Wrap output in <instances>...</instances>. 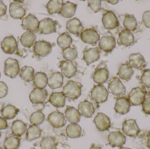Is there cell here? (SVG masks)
<instances>
[{"label": "cell", "instance_id": "ffe728a7", "mask_svg": "<svg viewBox=\"0 0 150 149\" xmlns=\"http://www.w3.org/2000/svg\"><path fill=\"white\" fill-rule=\"evenodd\" d=\"M147 64L144 57L141 53H134L131 54L129 57V64L132 68L142 70L145 68Z\"/></svg>", "mask_w": 150, "mask_h": 149}, {"label": "cell", "instance_id": "52a82bcc", "mask_svg": "<svg viewBox=\"0 0 150 149\" xmlns=\"http://www.w3.org/2000/svg\"><path fill=\"white\" fill-rule=\"evenodd\" d=\"M99 35L93 29H86L80 33V38L84 43L94 46L100 40Z\"/></svg>", "mask_w": 150, "mask_h": 149}, {"label": "cell", "instance_id": "4316f807", "mask_svg": "<svg viewBox=\"0 0 150 149\" xmlns=\"http://www.w3.org/2000/svg\"><path fill=\"white\" fill-rule=\"evenodd\" d=\"M109 78V71L107 68H100L97 69L93 75V81L98 85L105 83Z\"/></svg>", "mask_w": 150, "mask_h": 149}, {"label": "cell", "instance_id": "836d02e7", "mask_svg": "<svg viewBox=\"0 0 150 149\" xmlns=\"http://www.w3.org/2000/svg\"><path fill=\"white\" fill-rule=\"evenodd\" d=\"M63 1L62 0H51L47 4V11L50 15L60 13Z\"/></svg>", "mask_w": 150, "mask_h": 149}, {"label": "cell", "instance_id": "d590c367", "mask_svg": "<svg viewBox=\"0 0 150 149\" xmlns=\"http://www.w3.org/2000/svg\"><path fill=\"white\" fill-rule=\"evenodd\" d=\"M47 80L46 73L38 72L34 75L33 84L36 88H45L47 85Z\"/></svg>", "mask_w": 150, "mask_h": 149}, {"label": "cell", "instance_id": "bcb514c9", "mask_svg": "<svg viewBox=\"0 0 150 149\" xmlns=\"http://www.w3.org/2000/svg\"><path fill=\"white\" fill-rule=\"evenodd\" d=\"M141 83L144 86L150 88V69L144 71L141 77Z\"/></svg>", "mask_w": 150, "mask_h": 149}, {"label": "cell", "instance_id": "7402d4cb", "mask_svg": "<svg viewBox=\"0 0 150 149\" xmlns=\"http://www.w3.org/2000/svg\"><path fill=\"white\" fill-rule=\"evenodd\" d=\"M83 59L88 66L98 61L100 57L99 50L98 47L88 49L83 52Z\"/></svg>", "mask_w": 150, "mask_h": 149}, {"label": "cell", "instance_id": "9a60e30c", "mask_svg": "<svg viewBox=\"0 0 150 149\" xmlns=\"http://www.w3.org/2000/svg\"><path fill=\"white\" fill-rule=\"evenodd\" d=\"M48 96L47 91L44 88H35L30 94L29 99L32 104L44 103Z\"/></svg>", "mask_w": 150, "mask_h": 149}, {"label": "cell", "instance_id": "7a4b0ae2", "mask_svg": "<svg viewBox=\"0 0 150 149\" xmlns=\"http://www.w3.org/2000/svg\"><path fill=\"white\" fill-rule=\"evenodd\" d=\"M147 94V92L144 87H138L132 89L129 94L128 99L131 105L138 106L142 104Z\"/></svg>", "mask_w": 150, "mask_h": 149}, {"label": "cell", "instance_id": "8992f818", "mask_svg": "<svg viewBox=\"0 0 150 149\" xmlns=\"http://www.w3.org/2000/svg\"><path fill=\"white\" fill-rule=\"evenodd\" d=\"M39 24V22L37 17L33 14L30 13L23 18L21 25L24 29L35 33L38 31Z\"/></svg>", "mask_w": 150, "mask_h": 149}, {"label": "cell", "instance_id": "9c48e42d", "mask_svg": "<svg viewBox=\"0 0 150 149\" xmlns=\"http://www.w3.org/2000/svg\"><path fill=\"white\" fill-rule=\"evenodd\" d=\"M33 50L35 54L38 56L46 57L52 52V45L49 42L45 40H40L35 43Z\"/></svg>", "mask_w": 150, "mask_h": 149}, {"label": "cell", "instance_id": "681fc988", "mask_svg": "<svg viewBox=\"0 0 150 149\" xmlns=\"http://www.w3.org/2000/svg\"><path fill=\"white\" fill-rule=\"evenodd\" d=\"M8 87L5 83L0 82V99L5 97L8 94Z\"/></svg>", "mask_w": 150, "mask_h": 149}, {"label": "cell", "instance_id": "f5cc1de1", "mask_svg": "<svg viewBox=\"0 0 150 149\" xmlns=\"http://www.w3.org/2000/svg\"><path fill=\"white\" fill-rule=\"evenodd\" d=\"M45 105L43 103H39V104H33L32 107L36 111L42 112L45 109Z\"/></svg>", "mask_w": 150, "mask_h": 149}, {"label": "cell", "instance_id": "5bb4252c", "mask_svg": "<svg viewBox=\"0 0 150 149\" xmlns=\"http://www.w3.org/2000/svg\"><path fill=\"white\" fill-rule=\"evenodd\" d=\"M108 92L116 96H119L126 92V87L118 77H115L109 82Z\"/></svg>", "mask_w": 150, "mask_h": 149}, {"label": "cell", "instance_id": "60d3db41", "mask_svg": "<svg viewBox=\"0 0 150 149\" xmlns=\"http://www.w3.org/2000/svg\"><path fill=\"white\" fill-rule=\"evenodd\" d=\"M73 39L66 32L62 33L57 39V43L60 48L62 50L70 47Z\"/></svg>", "mask_w": 150, "mask_h": 149}, {"label": "cell", "instance_id": "d4e9b609", "mask_svg": "<svg viewBox=\"0 0 150 149\" xmlns=\"http://www.w3.org/2000/svg\"><path fill=\"white\" fill-rule=\"evenodd\" d=\"M67 29L70 33L75 35H79L83 30V27L80 20L74 17L67 22Z\"/></svg>", "mask_w": 150, "mask_h": 149}, {"label": "cell", "instance_id": "b9f144b4", "mask_svg": "<svg viewBox=\"0 0 150 149\" xmlns=\"http://www.w3.org/2000/svg\"><path fill=\"white\" fill-rule=\"evenodd\" d=\"M123 24L125 29L129 31L135 30L137 26L136 19L132 15H126L123 21Z\"/></svg>", "mask_w": 150, "mask_h": 149}, {"label": "cell", "instance_id": "8fae6325", "mask_svg": "<svg viewBox=\"0 0 150 149\" xmlns=\"http://www.w3.org/2000/svg\"><path fill=\"white\" fill-rule=\"evenodd\" d=\"M47 121L55 128H59L65 126L67 121L62 113L58 111L51 113L47 117Z\"/></svg>", "mask_w": 150, "mask_h": 149}, {"label": "cell", "instance_id": "e575fe53", "mask_svg": "<svg viewBox=\"0 0 150 149\" xmlns=\"http://www.w3.org/2000/svg\"><path fill=\"white\" fill-rule=\"evenodd\" d=\"M81 127L77 123H71L67 127L66 133L67 136L70 138H76L82 135Z\"/></svg>", "mask_w": 150, "mask_h": 149}, {"label": "cell", "instance_id": "44dd1931", "mask_svg": "<svg viewBox=\"0 0 150 149\" xmlns=\"http://www.w3.org/2000/svg\"><path fill=\"white\" fill-rule=\"evenodd\" d=\"M78 110L80 115L85 118H91L95 112L93 103L87 100L79 103Z\"/></svg>", "mask_w": 150, "mask_h": 149}, {"label": "cell", "instance_id": "11a10c76", "mask_svg": "<svg viewBox=\"0 0 150 149\" xmlns=\"http://www.w3.org/2000/svg\"><path fill=\"white\" fill-rule=\"evenodd\" d=\"M147 147L150 149V134L147 135Z\"/></svg>", "mask_w": 150, "mask_h": 149}, {"label": "cell", "instance_id": "603a6c76", "mask_svg": "<svg viewBox=\"0 0 150 149\" xmlns=\"http://www.w3.org/2000/svg\"><path fill=\"white\" fill-rule=\"evenodd\" d=\"M9 12L10 16L15 19L22 20L26 14V10L22 5L15 2H11L10 4Z\"/></svg>", "mask_w": 150, "mask_h": 149}, {"label": "cell", "instance_id": "3957f363", "mask_svg": "<svg viewBox=\"0 0 150 149\" xmlns=\"http://www.w3.org/2000/svg\"><path fill=\"white\" fill-rule=\"evenodd\" d=\"M108 92L102 85H96L91 92V97L93 101L97 104H101L107 100Z\"/></svg>", "mask_w": 150, "mask_h": 149}, {"label": "cell", "instance_id": "6da1fadb", "mask_svg": "<svg viewBox=\"0 0 150 149\" xmlns=\"http://www.w3.org/2000/svg\"><path fill=\"white\" fill-rule=\"evenodd\" d=\"M82 87L83 85L79 82L69 80L63 87L62 92L66 98L74 100L81 95Z\"/></svg>", "mask_w": 150, "mask_h": 149}, {"label": "cell", "instance_id": "8d00e7d4", "mask_svg": "<svg viewBox=\"0 0 150 149\" xmlns=\"http://www.w3.org/2000/svg\"><path fill=\"white\" fill-rule=\"evenodd\" d=\"M19 76L26 82H30L34 79V70L31 66H24L19 71Z\"/></svg>", "mask_w": 150, "mask_h": 149}, {"label": "cell", "instance_id": "1f68e13d", "mask_svg": "<svg viewBox=\"0 0 150 149\" xmlns=\"http://www.w3.org/2000/svg\"><path fill=\"white\" fill-rule=\"evenodd\" d=\"M36 40V36L33 32L26 31L21 36L20 42L21 44L25 47L30 48L33 46Z\"/></svg>", "mask_w": 150, "mask_h": 149}, {"label": "cell", "instance_id": "f1b7e54d", "mask_svg": "<svg viewBox=\"0 0 150 149\" xmlns=\"http://www.w3.org/2000/svg\"><path fill=\"white\" fill-rule=\"evenodd\" d=\"M134 73L133 68L129 64H122L120 66L117 74L122 79L128 81L131 79Z\"/></svg>", "mask_w": 150, "mask_h": 149}, {"label": "cell", "instance_id": "db71d44e", "mask_svg": "<svg viewBox=\"0 0 150 149\" xmlns=\"http://www.w3.org/2000/svg\"><path fill=\"white\" fill-rule=\"evenodd\" d=\"M8 127V123L6 120L4 118L0 117V130L6 129Z\"/></svg>", "mask_w": 150, "mask_h": 149}, {"label": "cell", "instance_id": "ee69618b", "mask_svg": "<svg viewBox=\"0 0 150 149\" xmlns=\"http://www.w3.org/2000/svg\"><path fill=\"white\" fill-rule=\"evenodd\" d=\"M78 56V52L74 47H69L63 50L62 56L67 61H73Z\"/></svg>", "mask_w": 150, "mask_h": 149}, {"label": "cell", "instance_id": "6f0895ef", "mask_svg": "<svg viewBox=\"0 0 150 149\" xmlns=\"http://www.w3.org/2000/svg\"><path fill=\"white\" fill-rule=\"evenodd\" d=\"M90 149H102L101 147L99 146H95V145H93L92 147L90 148Z\"/></svg>", "mask_w": 150, "mask_h": 149}, {"label": "cell", "instance_id": "816d5d0a", "mask_svg": "<svg viewBox=\"0 0 150 149\" xmlns=\"http://www.w3.org/2000/svg\"><path fill=\"white\" fill-rule=\"evenodd\" d=\"M7 7L3 2L2 1L0 0V17L6 15Z\"/></svg>", "mask_w": 150, "mask_h": 149}, {"label": "cell", "instance_id": "7dc6e473", "mask_svg": "<svg viewBox=\"0 0 150 149\" xmlns=\"http://www.w3.org/2000/svg\"><path fill=\"white\" fill-rule=\"evenodd\" d=\"M87 2L88 7H90L95 13H97L100 10L101 4L100 0H88Z\"/></svg>", "mask_w": 150, "mask_h": 149}, {"label": "cell", "instance_id": "4fadbf2b", "mask_svg": "<svg viewBox=\"0 0 150 149\" xmlns=\"http://www.w3.org/2000/svg\"><path fill=\"white\" fill-rule=\"evenodd\" d=\"M1 47L6 54H12L18 51V43L12 36L6 37L1 43Z\"/></svg>", "mask_w": 150, "mask_h": 149}, {"label": "cell", "instance_id": "f907efd6", "mask_svg": "<svg viewBox=\"0 0 150 149\" xmlns=\"http://www.w3.org/2000/svg\"><path fill=\"white\" fill-rule=\"evenodd\" d=\"M143 22L147 28H150V11L148 10L144 13L142 16Z\"/></svg>", "mask_w": 150, "mask_h": 149}, {"label": "cell", "instance_id": "c3c4849f", "mask_svg": "<svg viewBox=\"0 0 150 149\" xmlns=\"http://www.w3.org/2000/svg\"><path fill=\"white\" fill-rule=\"evenodd\" d=\"M142 105L143 111L146 114L150 115V95L145 98Z\"/></svg>", "mask_w": 150, "mask_h": 149}, {"label": "cell", "instance_id": "d6986e66", "mask_svg": "<svg viewBox=\"0 0 150 149\" xmlns=\"http://www.w3.org/2000/svg\"><path fill=\"white\" fill-rule=\"evenodd\" d=\"M131 106L128 99L125 97H120L115 102V111L117 113L123 115L129 112Z\"/></svg>", "mask_w": 150, "mask_h": 149}, {"label": "cell", "instance_id": "e0dca14e", "mask_svg": "<svg viewBox=\"0 0 150 149\" xmlns=\"http://www.w3.org/2000/svg\"><path fill=\"white\" fill-rule=\"evenodd\" d=\"M94 122L96 127L100 131L108 130L111 127L110 118L103 113H98L94 118Z\"/></svg>", "mask_w": 150, "mask_h": 149}, {"label": "cell", "instance_id": "7bdbcfd3", "mask_svg": "<svg viewBox=\"0 0 150 149\" xmlns=\"http://www.w3.org/2000/svg\"><path fill=\"white\" fill-rule=\"evenodd\" d=\"M40 149H55L56 143L53 137L47 136L44 137L40 141Z\"/></svg>", "mask_w": 150, "mask_h": 149}, {"label": "cell", "instance_id": "94428289", "mask_svg": "<svg viewBox=\"0 0 150 149\" xmlns=\"http://www.w3.org/2000/svg\"><path fill=\"white\" fill-rule=\"evenodd\" d=\"M1 72H0V78H1Z\"/></svg>", "mask_w": 150, "mask_h": 149}, {"label": "cell", "instance_id": "f6af8a7d", "mask_svg": "<svg viewBox=\"0 0 150 149\" xmlns=\"http://www.w3.org/2000/svg\"><path fill=\"white\" fill-rule=\"evenodd\" d=\"M45 120V115L41 112L33 113L30 117V122L33 125L38 126L42 124Z\"/></svg>", "mask_w": 150, "mask_h": 149}, {"label": "cell", "instance_id": "277c9868", "mask_svg": "<svg viewBox=\"0 0 150 149\" xmlns=\"http://www.w3.org/2000/svg\"><path fill=\"white\" fill-rule=\"evenodd\" d=\"M58 21L53 20L52 18L47 17L44 18L39 22L38 31L43 34H50L57 32L58 26Z\"/></svg>", "mask_w": 150, "mask_h": 149}, {"label": "cell", "instance_id": "9f6ffc18", "mask_svg": "<svg viewBox=\"0 0 150 149\" xmlns=\"http://www.w3.org/2000/svg\"><path fill=\"white\" fill-rule=\"evenodd\" d=\"M109 3H112V4H115L118 3L119 1H106Z\"/></svg>", "mask_w": 150, "mask_h": 149}, {"label": "cell", "instance_id": "ac0fdd59", "mask_svg": "<svg viewBox=\"0 0 150 149\" xmlns=\"http://www.w3.org/2000/svg\"><path fill=\"white\" fill-rule=\"evenodd\" d=\"M116 45L115 38L110 36L102 37L99 43V48L106 52H112Z\"/></svg>", "mask_w": 150, "mask_h": 149}, {"label": "cell", "instance_id": "30bf717a", "mask_svg": "<svg viewBox=\"0 0 150 149\" xmlns=\"http://www.w3.org/2000/svg\"><path fill=\"white\" fill-rule=\"evenodd\" d=\"M109 144L112 148H121L125 144L127 141L124 134L120 131L111 132L108 136Z\"/></svg>", "mask_w": 150, "mask_h": 149}, {"label": "cell", "instance_id": "6125c7cd", "mask_svg": "<svg viewBox=\"0 0 150 149\" xmlns=\"http://www.w3.org/2000/svg\"><path fill=\"white\" fill-rule=\"evenodd\" d=\"M0 149H3L2 148H1V147H0Z\"/></svg>", "mask_w": 150, "mask_h": 149}, {"label": "cell", "instance_id": "f546056e", "mask_svg": "<svg viewBox=\"0 0 150 149\" xmlns=\"http://www.w3.org/2000/svg\"><path fill=\"white\" fill-rule=\"evenodd\" d=\"M77 4L69 1L63 3L61 10L62 15L66 18H70L75 15L76 10Z\"/></svg>", "mask_w": 150, "mask_h": 149}, {"label": "cell", "instance_id": "cb8c5ba5", "mask_svg": "<svg viewBox=\"0 0 150 149\" xmlns=\"http://www.w3.org/2000/svg\"><path fill=\"white\" fill-rule=\"evenodd\" d=\"M117 42L120 45L127 47L134 44V37L131 31L127 30H123L119 34Z\"/></svg>", "mask_w": 150, "mask_h": 149}, {"label": "cell", "instance_id": "7c38bea8", "mask_svg": "<svg viewBox=\"0 0 150 149\" xmlns=\"http://www.w3.org/2000/svg\"><path fill=\"white\" fill-rule=\"evenodd\" d=\"M77 64L75 61H62L61 62L59 67L65 77L70 78L76 74Z\"/></svg>", "mask_w": 150, "mask_h": 149}, {"label": "cell", "instance_id": "ba28073f", "mask_svg": "<svg viewBox=\"0 0 150 149\" xmlns=\"http://www.w3.org/2000/svg\"><path fill=\"white\" fill-rule=\"evenodd\" d=\"M122 129L125 135L130 137H136L141 132V129L135 120L125 121L122 123Z\"/></svg>", "mask_w": 150, "mask_h": 149}, {"label": "cell", "instance_id": "2e32d148", "mask_svg": "<svg viewBox=\"0 0 150 149\" xmlns=\"http://www.w3.org/2000/svg\"><path fill=\"white\" fill-rule=\"evenodd\" d=\"M102 22L106 29L112 30L118 26L119 22L115 14L111 11H108L103 15Z\"/></svg>", "mask_w": 150, "mask_h": 149}, {"label": "cell", "instance_id": "484cf974", "mask_svg": "<svg viewBox=\"0 0 150 149\" xmlns=\"http://www.w3.org/2000/svg\"><path fill=\"white\" fill-rule=\"evenodd\" d=\"M63 84V75L59 72L54 73L47 80V84L52 89L60 88Z\"/></svg>", "mask_w": 150, "mask_h": 149}, {"label": "cell", "instance_id": "ab89813d", "mask_svg": "<svg viewBox=\"0 0 150 149\" xmlns=\"http://www.w3.org/2000/svg\"><path fill=\"white\" fill-rule=\"evenodd\" d=\"M18 112L19 110L16 107L8 104L3 108L1 113L5 120H11L16 117Z\"/></svg>", "mask_w": 150, "mask_h": 149}, {"label": "cell", "instance_id": "f35d334b", "mask_svg": "<svg viewBox=\"0 0 150 149\" xmlns=\"http://www.w3.org/2000/svg\"><path fill=\"white\" fill-rule=\"evenodd\" d=\"M42 129L40 127L36 125L30 126L27 130L26 137L27 141H32L40 137Z\"/></svg>", "mask_w": 150, "mask_h": 149}, {"label": "cell", "instance_id": "4dcf8cb0", "mask_svg": "<svg viewBox=\"0 0 150 149\" xmlns=\"http://www.w3.org/2000/svg\"><path fill=\"white\" fill-rule=\"evenodd\" d=\"M27 128V125L23 122L17 120L13 122L11 129L13 135L20 137L25 133Z\"/></svg>", "mask_w": 150, "mask_h": 149}, {"label": "cell", "instance_id": "5b68a950", "mask_svg": "<svg viewBox=\"0 0 150 149\" xmlns=\"http://www.w3.org/2000/svg\"><path fill=\"white\" fill-rule=\"evenodd\" d=\"M20 67L17 59L9 58L5 60L4 65V73L11 78H16L19 73Z\"/></svg>", "mask_w": 150, "mask_h": 149}, {"label": "cell", "instance_id": "d6a6232c", "mask_svg": "<svg viewBox=\"0 0 150 149\" xmlns=\"http://www.w3.org/2000/svg\"><path fill=\"white\" fill-rule=\"evenodd\" d=\"M65 115L67 120L71 123H77L80 121V114L78 109L74 107H68Z\"/></svg>", "mask_w": 150, "mask_h": 149}, {"label": "cell", "instance_id": "74e56055", "mask_svg": "<svg viewBox=\"0 0 150 149\" xmlns=\"http://www.w3.org/2000/svg\"><path fill=\"white\" fill-rule=\"evenodd\" d=\"M20 144V138L13 134L4 140V149H18Z\"/></svg>", "mask_w": 150, "mask_h": 149}, {"label": "cell", "instance_id": "680465c9", "mask_svg": "<svg viewBox=\"0 0 150 149\" xmlns=\"http://www.w3.org/2000/svg\"><path fill=\"white\" fill-rule=\"evenodd\" d=\"M120 149H131L129 148H125V147H122L120 148Z\"/></svg>", "mask_w": 150, "mask_h": 149}, {"label": "cell", "instance_id": "91938a15", "mask_svg": "<svg viewBox=\"0 0 150 149\" xmlns=\"http://www.w3.org/2000/svg\"><path fill=\"white\" fill-rule=\"evenodd\" d=\"M1 132H0V138H1Z\"/></svg>", "mask_w": 150, "mask_h": 149}, {"label": "cell", "instance_id": "83f0119b", "mask_svg": "<svg viewBox=\"0 0 150 149\" xmlns=\"http://www.w3.org/2000/svg\"><path fill=\"white\" fill-rule=\"evenodd\" d=\"M66 98L62 92H53L50 95L49 101L54 106L60 108L65 106Z\"/></svg>", "mask_w": 150, "mask_h": 149}]
</instances>
